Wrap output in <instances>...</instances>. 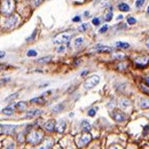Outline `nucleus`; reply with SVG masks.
I'll use <instances>...</instances> for the list:
<instances>
[{"mask_svg":"<svg viewBox=\"0 0 149 149\" xmlns=\"http://www.w3.org/2000/svg\"><path fill=\"white\" fill-rule=\"evenodd\" d=\"M123 19V16H122V15H119V16L117 17V19Z\"/></svg>","mask_w":149,"mask_h":149,"instance_id":"49530a36","label":"nucleus"},{"mask_svg":"<svg viewBox=\"0 0 149 149\" xmlns=\"http://www.w3.org/2000/svg\"><path fill=\"white\" fill-rule=\"evenodd\" d=\"M94 51L102 52V53H110V52H111V48H109V47H104L103 45L99 44V45H96V46L94 47Z\"/></svg>","mask_w":149,"mask_h":149,"instance_id":"f8f14e48","label":"nucleus"},{"mask_svg":"<svg viewBox=\"0 0 149 149\" xmlns=\"http://www.w3.org/2000/svg\"><path fill=\"white\" fill-rule=\"evenodd\" d=\"M91 140H92V136H91L88 133H85V134H83V135L79 138V140L77 141V145H78L79 147H83V146L87 145Z\"/></svg>","mask_w":149,"mask_h":149,"instance_id":"423d86ee","label":"nucleus"},{"mask_svg":"<svg viewBox=\"0 0 149 149\" xmlns=\"http://www.w3.org/2000/svg\"><path fill=\"white\" fill-rule=\"evenodd\" d=\"M16 126L14 125H1V132L2 133H6V134H12L15 132Z\"/></svg>","mask_w":149,"mask_h":149,"instance_id":"1a4fd4ad","label":"nucleus"},{"mask_svg":"<svg viewBox=\"0 0 149 149\" xmlns=\"http://www.w3.org/2000/svg\"><path fill=\"white\" fill-rule=\"evenodd\" d=\"M140 107H141L142 109H148L149 99H141V101H140Z\"/></svg>","mask_w":149,"mask_h":149,"instance_id":"a211bd4d","label":"nucleus"},{"mask_svg":"<svg viewBox=\"0 0 149 149\" xmlns=\"http://www.w3.org/2000/svg\"><path fill=\"white\" fill-rule=\"evenodd\" d=\"M84 15H85V16H87V15H90V13H88V12H85V13H84Z\"/></svg>","mask_w":149,"mask_h":149,"instance_id":"a18cd8bd","label":"nucleus"},{"mask_svg":"<svg viewBox=\"0 0 149 149\" xmlns=\"http://www.w3.org/2000/svg\"><path fill=\"white\" fill-rule=\"evenodd\" d=\"M147 46H148V47H149V40H148V41H147Z\"/></svg>","mask_w":149,"mask_h":149,"instance_id":"8fccbe9b","label":"nucleus"},{"mask_svg":"<svg viewBox=\"0 0 149 149\" xmlns=\"http://www.w3.org/2000/svg\"><path fill=\"white\" fill-rule=\"evenodd\" d=\"M80 129L84 132H88V131L91 130V125H90V123L87 120H83L81 124H80Z\"/></svg>","mask_w":149,"mask_h":149,"instance_id":"2eb2a0df","label":"nucleus"},{"mask_svg":"<svg viewBox=\"0 0 149 149\" xmlns=\"http://www.w3.org/2000/svg\"><path fill=\"white\" fill-rule=\"evenodd\" d=\"M116 57H117V58H124L125 55H123L122 53H118V54H116Z\"/></svg>","mask_w":149,"mask_h":149,"instance_id":"ea45409f","label":"nucleus"},{"mask_svg":"<svg viewBox=\"0 0 149 149\" xmlns=\"http://www.w3.org/2000/svg\"><path fill=\"white\" fill-rule=\"evenodd\" d=\"M52 56H45V57H41V58H39L37 62L38 63H48L49 61H52Z\"/></svg>","mask_w":149,"mask_h":149,"instance_id":"412c9836","label":"nucleus"},{"mask_svg":"<svg viewBox=\"0 0 149 149\" xmlns=\"http://www.w3.org/2000/svg\"><path fill=\"white\" fill-rule=\"evenodd\" d=\"M52 147H53V141L49 140V139H46L45 142H44V145H41V146L37 149H51Z\"/></svg>","mask_w":149,"mask_h":149,"instance_id":"ddd939ff","label":"nucleus"},{"mask_svg":"<svg viewBox=\"0 0 149 149\" xmlns=\"http://www.w3.org/2000/svg\"><path fill=\"white\" fill-rule=\"evenodd\" d=\"M17 140H19V142H23V141H24V135H23L22 133L19 134V139H17Z\"/></svg>","mask_w":149,"mask_h":149,"instance_id":"4c0bfd02","label":"nucleus"},{"mask_svg":"<svg viewBox=\"0 0 149 149\" xmlns=\"http://www.w3.org/2000/svg\"><path fill=\"white\" fill-rule=\"evenodd\" d=\"M2 112H3V115H7V116L13 115V112H14V110H13V107H6V108L2 110Z\"/></svg>","mask_w":149,"mask_h":149,"instance_id":"4be33fe9","label":"nucleus"},{"mask_svg":"<svg viewBox=\"0 0 149 149\" xmlns=\"http://www.w3.org/2000/svg\"><path fill=\"white\" fill-rule=\"evenodd\" d=\"M42 138H44V134H42V132L41 131H32L29 135H28V141L31 143V145H38V143H40L41 142V140H42Z\"/></svg>","mask_w":149,"mask_h":149,"instance_id":"f03ea898","label":"nucleus"},{"mask_svg":"<svg viewBox=\"0 0 149 149\" xmlns=\"http://www.w3.org/2000/svg\"><path fill=\"white\" fill-rule=\"evenodd\" d=\"M6 149H15V145H14V143H10Z\"/></svg>","mask_w":149,"mask_h":149,"instance_id":"79ce46f5","label":"nucleus"},{"mask_svg":"<svg viewBox=\"0 0 149 149\" xmlns=\"http://www.w3.org/2000/svg\"><path fill=\"white\" fill-rule=\"evenodd\" d=\"M118 9L122 10V12H129L130 10V6L127 3H125V2H122V3L118 5Z\"/></svg>","mask_w":149,"mask_h":149,"instance_id":"f3484780","label":"nucleus"},{"mask_svg":"<svg viewBox=\"0 0 149 149\" xmlns=\"http://www.w3.org/2000/svg\"><path fill=\"white\" fill-rule=\"evenodd\" d=\"M65 127H67V124H65V122H64V120H61V122L58 123V125L56 126L55 129H56V131H57L58 133H62V132H64Z\"/></svg>","mask_w":149,"mask_h":149,"instance_id":"4468645a","label":"nucleus"},{"mask_svg":"<svg viewBox=\"0 0 149 149\" xmlns=\"http://www.w3.org/2000/svg\"><path fill=\"white\" fill-rule=\"evenodd\" d=\"M19 95V93H15V94H12V95H9V96H7V97H6V102H9L10 100H14V99H16Z\"/></svg>","mask_w":149,"mask_h":149,"instance_id":"393cba45","label":"nucleus"},{"mask_svg":"<svg viewBox=\"0 0 149 149\" xmlns=\"http://www.w3.org/2000/svg\"><path fill=\"white\" fill-rule=\"evenodd\" d=\"M87 26H88V24H83V25L80 26V29H79V30H80V31H85V30L87 29Z\"/></svg>","mask_w":149,"mask_h":149,"instance_id":"e433bc0d","label":"nucleus"},{"mask_svg":"<svg viewBox=\"0 0 149 149\" xmlns=\"http://www.w3.org/2000/svg\"><path fill=\"white\" fill-rule=\"evenodd\" d=\"M15 1L14 0H2L1 2V12L6 15H10L14 12Z\"/></svg>","mask_w":149,"mask_h":149,"instance_id":"f257e3e1","label":"nucleus"},{"mask_svg":"<svg viewBox=\"0 0 149 149\" xmlns=\"http://www.w3.org/2000/svg\"><path fill=\"white\" fill-rule=\"evenodd\" d=\"M70 39H71L70 35L64 32V33L58 35V36L54 39V44H60V45H62V44H69Z\"/></svg>","mask_w":149,"mask_h":149,"instance_id":"20e7f679","label":"nucleus"},{"mask_svg":"<svg viewBox=\"0 0 149 149\" xmlns=\"http://www.w3.org/2000/svg\"><path fill=\"white\" fill-rule=\"evenodd\" d=\"M127 23L131 24V25H133V24L136 23V19H134V17H132V16H129V17H127Z\"/></svg>","mask_w":149,"mask_h":149,"instance_id":"cd10ccee","label":"nucleus"},{"mask_svg":"<svg viewBox=\"0 0 149 149\" xmlns=\"http://www.w3.org/2000/svg\"><path fill=\"white\" fill-rule=\"evenodd\" d=\"M2 68H3V67H2V65H0V69H2Z\"/></svg>","mask_w":149,"mask_h":149,"instance_id":"3c124183","label":"nucleus"},{"mask_svg":"<svg viewBox=\"0 0 149 149\" xmlns=\"http://www.w3.org/2000/svg\"><path fill=\"white\" fill-rule=\"evenodd\" d=\"M111 116H112V118H113L115 120H117V122H124V120L126 119V116L122 111H118V110L112 111Z\"/></svg>","mask_w":149,"mask_h":149,"instance_id":"6e6552de","label":"nucleus"},{"mask_svg":"<svg viewBox=\"0 0 149 149\" xmlns=\"http://www.w3.org/2000/svg\"><path fill=\"white\" fill-rule=\"evenodd\" d=\"M83 44H84V39H83L81 37H78L74 39V47H80Z\"/></svg>","mask_w":149,"mask_h":149,"instance_id":"6ab92c4d","label":"nucleus"},{"mask_svg":"<svg viewBox=\"0 0 149 149\" xmlns=\"http://www.w3.org/2000/svg\"><path fill=\"white\" fill-rule=\"evenodd\" d=\"M119 104H120V107L122 108H129L131 106V102H130V100H127V99H122L120 100V102H119Z\"/></svg>","mask_w":149,"mask_h":149,"instance_id":"dca6fc26","label":"nucleus"},{"mask_svg":"<svg viewBox=\"0 0 149 149\" xmlns=\"http://www.w3.org/2000/svg\"><path fill=\"white\" fill-rule=\"evenodd\" d=\"M145 1H146V0H136V1H135V6H136L138 8H140V7H142V6H143Z\"/></svg>","mask_w":149,"mask_h":149,"instance_id":"bb28decb","label":"nucleus"},{"mask_svg":"<svg viewBox=\"0 0 149 149\" xmlns=\"http://www.w3.org/2000/svg\"><path fill=\"white\" fill-rule=\"evenodd\" d=\"M5 57V52H0V58Z\"/></svg>","mask_w":149,"mask_h":149,"instance_id":"c03bdc74","label":"nucleus"},{"mask_svg":"<svg viewBox=\"0 0 149 149\" xmlns=\"http://www.w3.org/2000/svg\"><path fill=\"white\" fill-rule=\"evenodd\" d=\"M134 62H135V64H136L138 67H140V68L147 67L149 63V55L139 56V57H136V58L134 60Z\"/></svg>","mask_w":149,"mask_h":149,"instance_id":"39448f33","label":"nucleus"},{"mask_svg":"<svg viewBox=\"0 0 149 149\" xmlns=\"http://www.w3.org/2000/svg\"><path fill=\"white\" fill-rule=\"evenodd\" d=\"M37 32H38V30H37V29H36V30L33 31V33H32V35H31L30 37H29V38H28V39H26V41H30V40H33V39H35V37H36V35H37Z\"/></svg>","mask_w":149,"mask_h":149,"instance_id":"c85d7f7f","label":"nucleus"},{"mask_svg":"<svg viewBox=\"0 0 149 149\" xmlns=\"http://www.w3.org/2000/svg\"><path fill=\"white\" fill-rule=\"evenodd\" d=\"M64 51H65V46H62V45L56 48V52H57V53H63Z\"/></svg>","mask_w":149,"mask_h":149,"instance_id":"7c9ffc66","label":"nucleus"},{"mask_svg":"<svg viewBox=\"0 0 149 149\" xmlns=\"http://www.w3.org/2000/svg\"><path fill=\"white\" fill-rule=\"evenodd\" d=\"M118 69H119V70H126V69H127V64H126V63H120V64L118 65Z\"/></svg>","mask_w":149,"mask_h":149,"instance_id":"2f4dec72","label":"nucleus"},{"mask_svg":"<svg viewBox=\"0 0 149 149\" xmlns=\"http://www.w3.org/2000/svg\"><path fill=\"white\" fill-rule=\"evenodd\" d=\"M111 19H112V10H111V8L109 9V12L106 14V21H111Z\"/></svg>","mask_w":149,"mask_h":149,"instance_id":"a878e982","label":"nucleus"},{"mask_svg":"<svg viewBox=\"0 0 149 149\" xmlns=\"http://www.w3.org/2000/svg\"><path fill=\"white\" fill-rule=\"evenodd\" d=\"M56 127V124H55V120L54 119H51V120H48V122H46L45 123V125H44V129L46 131H49V132H52V131H54Z\"/></svg>","mask_w":149,"mask_h":149,"instance_id":"9d476101","label":"nucleus"},{"mask_svg":"<svg viewBox=\"0 0 149 149\" xmlns=\"http://www.w3.org/2000/svg\"><path fill=\"white\" fill-rule=\"evenodd\" d=\"M36 55H37V52L33 51V49H30V51L28 52V56H30V57H31V56H36Z\"/></svg>","mask_w":149,"mask_h":149,"instance_id":"72a5a7b5","label":"nucleus"},{"mask_svg":"<svg viewBox=\"0 0 149 149\" xmlns=\"http://www.w3.org/2000/svg\"><path fill=\"white\" fill-rule=\"evenodd\" d=\"M17 22H19V17H17L16 15H13V16H10L9 19H7L5 25H6L7 28H14V26L17 24Z\"/></svg>","mask_w":149,"mask_h":149,"instance_id":"0eeeda50","label":"nucleus"},{"mask_svg":"<svg viewBox=\"0 0 149 149\" xmlns=\"http://www.w3.org/2000/svg\"><path fill=\"white\" fill-rule=\"evenodd\" d=\"M39 115H41V110H39V109H31V110H29V111L26 112L25 117L26 118H33V117H37Z\"/></svg>","mask_w":149,"mask_h":149,"instance_id":"9b49d317","label":"nucleus"},{"mask_svg":"<svg viewBox=\"0 0 149 149\" xmlns=\"http://www.w3.org/2000/svg\"><path fill=\"white\" fill-rule=\"evenodd\" d=\"M95 112H96V108H95V109H94V108H92V109H90V111H88V116L93 117L94 115H95Z\"/></svg>","mask_w":149,"mask_h":149,"instance_id":"f704fd0d","label":"nucleus"},{"mask_svg":"<svg viewBox=\"0 0 149 149\" xmlns=\"http://www.w3.org/2000/svg\"><path fill=\"white\" fill-rule=\"evenodd\" d=\"M99 81H100V77L96 76V74H93V76H91V77H88L86 79V81L84 83V87L86 90H91V88L95 87L99 84Z\"/></svg>","mask_w":149,"mask_h":149,"instance_id":"7ed1b4c3","label":"nucleus"},{"mask_svg":"<svg viewBox=\"0 0 149 149\" xmlns=\"http://www.w3.org/2000/svg\"><path fill=\"white\" fill-rule=\"evenodd\" d=\"M85 74H87V71H84V72L81 74V76H85Z\"/></svg>","mask_w":149,"mask_h":149,"instance_id":"de8ad7c7","label":"nucleus"},{"mask_svg":"<svg viewBox=\"0 0 149 149\" xmlns=\"http://www.w3.org/2000/svg\"><path fill=\"white\" fill-rule=\"evenodd\" d=\"M31 102H32V103H42V102H44V97H42V96H40V97H35V99L31 100Z\"/></svg>","mask_w":149,"mask_h":149,"instance_id":"b1692460","label":"nucleus"},{"mask_svg":"<svg viewBox=\"0 0 149 149\" xmlns=\"http://www.w3.org/2000/svg\"><path fill=\"white\" fill-rule=\"evenodd\" d=\"M148 130H149V126L147 125V126H145V132H143V135H146L147 133H148Z\"/></svg>","mask_w":149,"mask_h":149,"instance_id":"37998d69","label":"nucleus"},{"mask_svg":"<svg viewBox=\"0 0 149 149\" xmlns=\"http://www.w3.org/2000/svg\"><path fill=\"white\" fill-rule=\"evenodd\" d=\"M42 1H44V0H33V2H35V5H36V6H39Z\"/></svg>","mask_w":149,"mask_h":149,"instance_id":"58836bf2","label":"nucleus"},{"mask_svg":"<svg viewBox=\"0 0 149 149\" xmlns=\"http://www.w3.org/2000/svg\"><path fill=\"white\" fill-rule=\"evenodd\" d=\"M116 47H119V48H129L130 47V44L129 42H122V41H117L116 42Z\"/></svg>","mask_w":149,"mask_h":149,"instance_id":"aec40b11","label":"nucleus"},{"mask_svg":"<svg viewBox=\"0 0 149 149\" xmlns=\"http://www.w3.org/2000/svg\"><path fill=\"white\" fill-rule=\"evenodd\" d=\"M74 22H80V16H74V19H72Z\"/></svg>","mask_w":149,"mask_h":149,"instance_id":"a19ab883","label":"nucleus"},{"mask_svg":"<svg viewBox=\"0 0 149 149\" xmlns=\"http://www.w3.org/2000/svg\"><path fill=\"white\" fill-rule=\"evenodd\" d=\"M148 14H149V7H148Z\"/></svg>","mask_w":149,"mask_h":149,"instance_id":"603ef678","label":"nucleus"},{"mask_svg":"<svg viewBox=\"0 0 149 149\" xmlns=\"http://www.w3.org/2000/svg\"><path fill=\"white\" fill-rule=\"evenodd\" d=\"M108 28H109L108 25H103V26L99 30V32H100V33H104V32H107V31H108Z\"/></svg>","mask_w":149,"mask_h":149,"instance_id":"c756f323","label":"nucleus"},{"mask_svg":"<svg viewBox=\"0 0 149 149\" xmlns=\"http://www.w3.org/2000/svg\"><path fill=\"white\" fill-rule=\"evenodd\" d=\"M110 149H118V148H117V147H111Z\"/></svg>","mask_w":149,"mask_h":149,"instance_id":"09e8293b","label":"nucleus"},{"mask_svg":"<svg viewBox=\"0 0 149 149\" xmlns=\"http://www.w3.org/2000/svg\"><path fill=\"white\" fill-rule=\"evenodd\" d=\"M92 23H93L94 25H99V24H100V19L95 17V19H93V21H92Z\"/></svg>","mask_w":149,"mask_h":149,"instance_id":"c9c22d12","label":"nucleus"},{"mask_svg":"<svg viewBox=\"0 0 149 149\" xmlns=\"http://www.w3.org/2000/svg\"><path fill=\"white\" fill-rule=\"evenodd\" d=\"M63 107H64V104H58V106H56V107H54V111L55 112L61 111V110L63 109Z\"/></svg>","mask_w":149,"mask_h":149,"instance_id":"473e14b6","label":"nucleus"},{"mask_svg":"<svg viewBox=\"0 0 149 149\" xmlns=\"http://www.w3.org/2000/svg\"><path fill=\"white\" fill-rule=\"evenodd\" d=\"M15 108L19 109V110H24V109L26 108V104H25L24 102H19V103L15 104Z\"/></svg>","mask_w":149,"mask_h":149,"instance_id":"5701e85b","label":"nucleus"}]
</instances>
